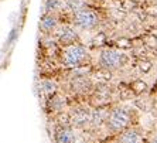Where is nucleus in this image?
Instances as JSON below:
<instances>
[{
	"label": "nucleus",
	"mask_w": 157,
	"mask_h": 143,
	"mask_svg": "<svg viewBox=\"0 0 157 143\" xmlns=\"http://www.w3.org/2000/svg\"><path fill=\"white\" fill-rule=\"evenodd\" d=\"M130 41L128 38H119L117 40V47H122V48H126V47H130Z\"/></svg>",
	"instance_id": "aec40b11"
},
{
	"label": "nucleus",
	"mask_w": 157,
	"mask_h": 143,
	"mask_svg": "<svg viewBox=\"0 0 157 143\" xmlns=\"http://www.w3.org/2000/svg\"><path fill=\"white\" fill-rule=\"evenodd\" d=\"M130 88H132V91H133V94H137V95H140V94H144V92L147 91V84L144 82V81H142V79H136V81H133L130 84Z\"/></svg>",
	"instance_id": "f8f14e48"
},
{
	"label": "nucleus",
	"mask_w": 157,
	"mask_h": 143,
	"mask_svg": "<svg viewBox=\"0 0 157 143\" xmlns=\"http://www.w3.org/2000/svg\"><path fill=\"white\" fill-rule=\"evenodd\" d=\"M74 21H75V24H77L78 27H81V29L91 30L98 26L99 18H98V14L95 13V10L88 9L86 6H85L84 9H81V10L74 13Z\"/></svg>",
	"instance_id": "7ed1b4c3"
},
{
	"label": "nucleus",
	"mask_w": 157,
	"mask_h": 143,
	"mask_svg": "<svg viewBox=\"0 0 157 143\" xmlns=\"http://www.w3.org/2000/svg\"><path fill=\"white\" fill-rule=\"evenodd\" d=\"M151 36L157 37V29H153V30H151Z\"/></svg>",
	"instance_id": "5701e85b"
},
{
	"label": "nucleus",
	"mask_w": 157,
	"mask_h": 143,
	"mask_svg": "<svg viewBox=\"0 0 157 143\" xmlns=\"http://www.w3.org/2000/svg\"><path fill=\"white\" fill-rule=\"evenodd\" d=\"M41 88H43L44 94H47L48 96H52V95L55 94V91H57V85H55L54 81L45 79V81H43V84H41Z\"/></svg>",
	"instance_id": "ddd939ff"
},
{
	"label": "nucleus",
	"mask_w": 157,
	"mask_h": 143,
	"mask_svg": "<svg viewBox=\"0 0 157 143\" xmlns=\"http://www.w3.org/2000/svg\"><path fill=\"white\" fill-rule=\"evenodd\" d=\"M151 112H153V115H156L157 116V101L151 102Z\"/></svg>",
	"instance_id": "4be33fe9"
},
{
	"label": "nucleus",
	"mask_w": 157,
	"mask_h": 143,
	"mask_svg": "<svg viewBox=\"0 0 157 143\" xmlns=\"http://www.w3.org/2000/svg\"><path fill=\"white\" fill-rule=\"evenodd\" d=\"M95 77H96V79L102 81V82H108V81H110V78H112V74H110V70L101 68V70H98L95 72Z\"/></svg>",
	"instance_id": "dca6fc26"
},
{
	"label": "nucleus",
	"mask_w": 157,
	"mask_h": 143,
	"mask_svg": "<svg viewBox=\"0 0 157 143\" xmlns=\"http://www.w3.org/2000/svg\"><path fill=\"white\" fill-rule=\"evenodd\" d=\"M75 143H85V142H82V140H78V142H75Z\"/></svg>",
	"instance_id": "b1692460"
},
{
	"label": "nucleus",
	"mask_w": 157,
	"mask_h": 143,
	"mask_svg": "<svg viewBox=\"0 0 157 143\" xmlns=\"http://www.w3.org/2000/svg\"><path fill=\"white\" fill-rule=\"evenodd\" d=\"M151 143H157V139H154V140H153V142H151Z\"/></svg>",
	"instance_id": "393cba45"
},
{
	"label": "nucleus",
	"mask_w": 157,
	"mask_h": 143,
	"mask_svg": "<svg viewBox=\"0 0 157 143\" xmlns=\"http://www.w3.org/2000/svg\"><path fill=\"white\" fill-rule=\"evenodd\" d=\"M132 115L126 108H115L109 115V126L115 132H123L130 126Z\"/></svg>",
	"instance_id": "f03ea898"
},
{
	"label": "nucleus",
	"mask_w": 157,
	"mask_h": 143,
	"mask_svg": "<svg viewBox=\"0 0 157 143\" xmlns=\"http://www.w3.org/2000/svg\"><path fill=\"white\" fill-rule=\"evenodd\" d=\"M57 121H58V125L68 126L71 123V115L67 114V112H59V114L57 115Z\"/></svg>",
	"instance_id": "f3484780"
},
{
	"label": "nucleus",
	"mask_w": 157,
	"mask_h": 143,
	"mask_svg": "<svg viewBox=\"0 0 157 143\" xmlns=\"http://www.w3.org/2000/svg\"><path fill=\"white\" fill-rule=\"evenodd\" d=\"M64 105H65V101H64L62 96H59V95H52L51 96V101H50V106H51V109L61 110L62 108H64Z\"/></svg>",
	"instance_id": "4468645a"
},
{
	"label": "nucleus",
	"mask_w": 157,
	"mask_h": 143,
	"mask_svg": "<svg viewBox=\"0 0 157 143\" xmlns=\"http://www.w3.org/2000/svg\"><path fill=\"white\" fill-rule=\"evenodd\" d=\"M55 27H57V18H55L51 13H48V14H45L43 18H41L40 29L43 30V31L50 33V31H52V30L55 29Z\"/></svg>",
	"instance_id": "9d476101"
},
{
	"label": "nucleus",
	"mask_w": 157,
	"mask_h": 143,
	"mask_svg": "<svg viewBox=\"0 0 157 143\" xmlns=\"http://www.w3.org/2000/svg\"><path fill=\"white\" fill-rule=\"evenodd\" d=\"M55 140L57 143H75V133L71 128L68 126H61L59 125L58 130L55 132Z\"/></svg>",
	"instance_id": "6e6552de"
},
{
	"label": "nucleus",
	"mask_w": 157,
	"mask_h": 143,
	"mask_svg": "<svg viewBox=\"0 0 157 143\" xmlns=\"http://www.w3.org/2000/svg\"><path fill=\"white\" fill-rule=\"evenodd\" d=\"M65 3L68 10L74 11V13L85 7V0H65Z\"/></svg>",
	"instance_id": "2eb2a0df"
},
{
	"label": "nucleus",
	"mask_w": 157,
	"mask_h": 143,
	"mask_svg": "<svg viewBox=\"0 0 157 143\" xmlns=\"http://www.w3.org/2000/svg\"><path fill=\"white\" fill-rule=\"evenodd\" d=\"M119 143H143L144 142V133L139 129L130 128L123 130L121 136H119Z\"/></svg>",
	"instance_id": "39448f33"
},
{
	"label": "nucleus",
	"mask_w": 157,
	"mask_h": 143,
	"mask_svg": "<svg viewBox=\"0 0 157 143\" xmlns=\"http://www.w3.org/2000/svg\"><path fill=\"white\" fill-rule=\"evenodd\" d=\"M130 85L129 87H122L121 88V91H119V94H121V98L122 99H128V98H130V94L133 91H130Z\"/></svg>",
	"instance_id": "6ab92c4d"
},
{
	"label": "nucleus",
	"mask_w": 157,
	"mask_h": 143,
	"mask_svg": "<svg viewBox=\"0 0 157 143\" xmlns=\"http://www.w3.org/2000/svg\"><path fill=\"white\" fill-rule=\"evenodd\" d=\"M64 6L67 7L65 0H47V4H45V7H47V11H48V13L59 11L62 7H64ZM67 9H68V7H67Z\"/></svg>",
	"instance_id": "9b49d317"
},
{
	"label": "nucleus",
	"mask_w": 157,
	"mask_h": 143,
	"mask_svg": "<svg viewBox=\"0 0 157 143\" xmlns=\"http://www.w3.org/2000/svg\"><path fill=\"white\" fill-rule=\"evenodd\" d=\"M88 57V51L84 45L81 44H71L64 48L62 51V63L65 64L68 68H77L81 67L82 63Z\"/></svg>",
	"instance_id": "f257e3e1"
},
{
	"label": "nucleus",
	"mask_w": 157,
	"mask_h": 143,
	"mask_svg": "<svg viewBox=\"0 0 157 143\" xmlns=\"http://www.w3.org/2000/svg\"><path fill=\"white\" fill-rule=\"evenodd\" d=\"M78 40V36L75 33V30H72L71 27H62L61 31L58 34V43L64 47H68L71 44H75Z\"/></svg>",
	"instance_id": "0eeeda50"
},
{
	"label": "nucleus",
	"mask_w": 157,
	"mask_h": 143,
	"mask_svg": "<svg viewBox=\"0 0 157 143\" xmlns=\"http://www.w3.org/2000/svg\"><path fill=\"white\" fill-rule=\"evenodd\" d=\"M147 14L149 16H153V17H157V6L156 4H153V6H150L149 9H147Z\"/></svg>",
	"instance_id": "412c9836"
},
{
	"label": "nucleus",
	"mask_w": 157,
	"mask_h": 143,
	"mask_svg": "<svg viewBox=\"0 0 157 143\" xmlns=\"http://www.w3.org/2000/svg\"><path fill=\"white\" fill-rule=\"evenodd\" d=\"M124 55L122 54L121 51L117 50H113V48H105L102 52H101V65L102 68H106V70H117L121 68L122 64H123Z\"/></svg>",
	"instance_id": "20e7f679"
},
{
	"label": "nucleus",
	"mask_w": 157,
	"mask_h": 143,
	"mask_svg": "<svg viewBox=\"0 0 157 143\" xmlns=\"http://www.w3.org/2000/svg\"><path fill=\"white\" fill-rule=\"evenodd\" d=\"M91 119H92V112L82 108V109H78L71 116V123L74 126H77V128H84V126L91 123Z\"/></svg>",
	"instance_id": "423d86ee"
},
{
	"label": "nucleus",
	"mask_w": 157,
	"mask_h": 143,
	"mask_svg": "<svg viewBox=\"0 0 157 143\" xmlns=\"http://www.w3.org/2000/svg\"><path fill=\"white\" fill-rule=\"evenodd\" d=\"M137 67H139V70L142 71V72L147 74L150 71V68H151V63L150 61H147V60H139V63H137Z\"/></svg>",
	"instance_id": "a211bd4d"
},
{
	"label": "nucleus",
	"mask_w": 157,
	"mask_h": 143,
	"mask_svg": "<svg viewBox=\"0 0 157 143\" xmlns=\"http://www.w3.org/2000/svg\"><path fill=\"white\" fill-rule=\"evenodd\" d=\"M106 119H108V109H106L105 105H99V106H96V109L92 112L91 125L92 126H101Z\"/></svg>",
	"instance_id": "1a4fd4ad"
}]
</instances>
